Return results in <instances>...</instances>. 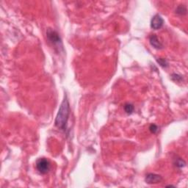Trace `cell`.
I'll list each match as a JSON object with an SVG mask.
<instances>
[{"mask_svg": "<svg viewBox=\"0 0 188 188\" xmlns=\"http://www.w3.org/2000/svg\"><path fill=\"white\" fill-rule=\"evenodd\" d=\"M70 115V105L68 101L67 96H65L64 99L62 100L58 114H57L54 125L58 129L66 132L67 129V123Z\"/></svg>", "mask_w": 188, "mask_h": 188, "instance_id": "cell-1", "label": "cell"}, {"mask_svg": "<svg viewBox=\"0 0 188 188\" xmlns=\"http://www.w3.org/2000/svg\"><path fill=\"white\" fill-rule=\"evenodd\" d=\"M46 36L49 41L54 46L59 47H62V39L60 38V35L56 32L55 30L52 29H48L46 31Z\"/></svg>", "mask_w": 188, "mask_h": 188, "instance_id": "cell-2", "label": "cell"}, {"mask_svg": "<svg viewBox=\"0 0 188 188\" xmlns=\"http://www.w3.org/2000/svg\"><path fill=\"white\" fill-rule=\"evenodd\" d=\"M35 166H36L38 171L41 174H46L49 173V171L51 169L50 162L46 158L38 159L37 160Z\"/></svg>", "mask_w": 188, "mask_h": 188, "instance_id": "cell-3", "label": "cell"}, {"mask_svg": "<svg viewBox=\"0 0 188 188\" xmlns=\"http://www.w3.org/2000/svg\"><path fill=\"white\" fill-rule=\"evenodd\" d=\"M163 24H164L163 19H162L160 15L156 14L155 15H154L152 19V20H151V27H152L153 29L157 30V29H160L162 26H163Z\"/></svg>", "mask_w": 188, "mask_h": 188, "instance_id": "cell-4", "label": "cell"}, {"mask_svg": "<svg viewBox=\"0 0 188 188\" xmlns=\"http://www.w3.org/2000/svg\"><path fill=\"white\" fill-rule=\"evenodd\" d=\"M145 181L147 184H149V185L161 183V182L162 181V177L159 174L151 173L147 174Z\"/></svg>", "mask_w": 188, "mask_h": 188, "instance_id": "cell-5", "label": "cell"}, {"mask_svg": "<svg viewBox=\"0 0 188 188\" xmlns=\"http://www.w3.org/2000/svg\"><path fill=\"white\" fill-rule=\"evenodd\" d=\"M149 42L150 44L156 49H162L163 48V45L160 42L156 35H151L149 38Z\"/></svg>", "mask_w": 188, "mask_h": 188, "instance_id": "cell-6", "label": "cell"}, {"mask_svg": "<svg viewBox=\"0 0 188 188\" xmlns=\"http://www.w3.org/2000/svg\"><path fill=\"white\" fill-rule=\"evenodd\" d=\"M173 164L176 167L179 168H184L186 166V162L181 157H176L174 159Z\"/></svg>", "mask_w": 188, "mask_h": 188, "instance_id": "cell-7", "label": "cell"}, {"mask_svg": "<svg viewBox=\"0 0 188 188\" xmlns=\"http://www.w3.org/2000/svg\"><path fill=\"white\" fill-rule=\"evenodd\" d=\"M123 109H124L125 113L128 115L132 114L133 112H134V110H135L134 106H133V105H132V104H130V103L125 104L124 106H123Z\"/></svg>", "mask_w": 188, "mask_h": 188, "instance_id": "cell-8", "label": "cell"}, {"mask_svg": "<svg viewBox=\"0 0 188 188\" xmlns=\"http://www.w3.org/2000/svg\"><path fill=\"white\" fill-rule=\"evenodd\" d=\"M176 13L179 15H184L187 13V8H186L185 5H179L178 6L177 8H176Z\"/></svg>", "mask_w": 188, "mask_h": 188, "instance_id": "cell-9", "label": "cell"}, {"mask_svg": "<svg viewBox=\"0 0 188 188\" xmlns=\"http://www.w3.org/2000/svg\"><path fill=\"white\" fill-rule=\"evenodd\" d=\"M156 62H158L159 65L160 66H162V68H167L168 66V62L167 60L164 58H157L156 59Z\"/></svg>", "mask_w": 188, "mask_h": 188, "instance_id": "cell-10", "label": "cell"}, {"mask_svg": "<svg viewBox=\"0 0 188 188\" xmlns=\"http://www.w3.org/2000/svg\"><path fill=\"white\" fill-rule=\"evenodd\" d=\"M171 79L172 80H173L174 82H181L182 81H183V77L181 75H179L177 74H173L171 75Z\"/></svg>", "mask_w": 188, "mask_h": 188, "instance_id": "cell-11", "label": "cell"}, {"mask_svg": "<svg viewBox=\"0 0 188 188\" xmlns=\"http://www.w3.org/2000/svg\"><path fill=\"white\" fill-rule=\"evenodd\" d=\"M149 130L151 132L153 133V134H156V133L159 131V128L156 124H152L149 126Z\"/></svg>", "mask_w": 188, "mask_h": 188, "instance_id": "cell-12", "label": "cell"}]
</instances>
